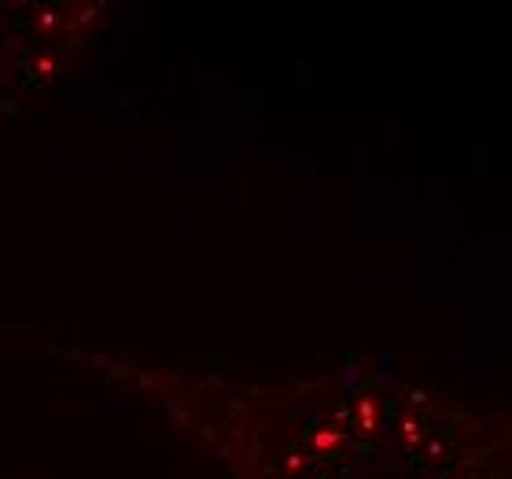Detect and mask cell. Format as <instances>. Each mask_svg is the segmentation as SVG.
Segmentation results:
<instances>
[{
  "instance_id": "cell-1",
  "label": "cell",
  "mask_w": 512,
  "mask_h": 479,
  "mask_svg": "<svg viewBox=\"0 0 512 479\" xmlns=\"http://www.w3.org/2000/svg\"><path fill=\"white\" fill-rule=\"evenodd\" d=\"M89 365L181 424L225 479H509V439L380 369L269 380L122 354Z\"/></svg>"
}]
</instances>
